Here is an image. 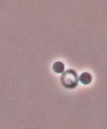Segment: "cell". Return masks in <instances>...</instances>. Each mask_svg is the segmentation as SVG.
<instances>
[{
    "label": "cell",
    "mask_w": 107,
    "mask_h": 129,
    "mask_svg": "<svg viewBox=\"0 0 107 129\" xmlns=\"http://www.w3.org/2000/svg\"><path fill=\"white\" fill-rule=\"evenodd\" d=\"M62 83L67 88H75L78 84V77L76 72L72 70L66 71L62 75Z\"/></svg>",
    "instance_id": "6da1fadb"
},
{
    "label": "cell",
    "mask_w": 107,
    "mask_h": 129,
    "mask_svg": "<svg viewBox=\"0 0 107 129\" xmlns=\"http://www.w3.org/2000/svg\"><path fill=\"white\" fill-rule=\"evenodd\" d=\"M52 68L55 72L58 74H60L64 72L65 66L62 62L57 61L54 64Z\"/></svg>",
    "instance_id": "3957f363"
},
{
    "label": "cell",
    "mask_w": 107,
    "mask_h": 129,
    "mask_svg": "<svg viewBox=\"0 0 107 129\" xmlns=\"http://www.w3.org/2000/svg\"><path fill=\"white\" fill-rule=\"evenodd\" d=\"M79 80L82 84L84 85H88L92 81V77L89 73L84 72L80 75Z\"/></svg>",
    "instance_id": "7a4b0ae2"
}]
</instances>
